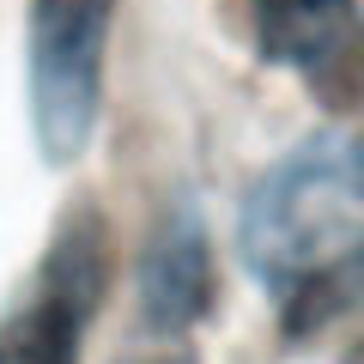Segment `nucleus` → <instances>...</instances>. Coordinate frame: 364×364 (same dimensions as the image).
<instances>
[{"instance_id":"1","label":"nucleus","mask_w":364,"mask_h":364,"mask_svg":"<svg viewBox=\"0 0 364 364\" xmlns=\"http://www.w3.org/2000/svg\"><path fill=\"white\" fill-rule=\"evenodd\" d=\"M237 255L279 304L286 334H316L352 310L364 273L358 146L340 128L304 134L255 176L237 213Z\"/></svg>"},{"instance_id":"2","label":"nucleus","mask_w":364,"mask_h":364,"mask_svg":"<svg viewBox=\"0 0 364 364\" xmlns=\"http://www.w3.org/2000/svg\"><path fill=\"white\" fill-rule=\"evenodd\" d=\"M122 0H31V128L49 164H79L104 116V67Z\"/></svg>"},{"instance_id":"3","label":"nucleus","mask_w":364,"mask_h":364,"mask_svg":"<svg viewBox=\"0 0 364 364\" xmlns=\"http://www.w3.org/2000/svg\"><path fill=\"white\" fill-rule=\"evenodd\" d=\"M109 291V225L97 207H67L25 291L0 316V364H79Z\"/></svg>"},{"instance_id":"4","label":"nucleus","mask_w":364,"mask_h":364,"mask_svg":"<svg viewBox=\"0 0 364 364\" xmlns=\"http://www.w3.org/2000/svg\"><path fill=\"white\" fill-rule=\"evenodd\" d=\"M219 310V261L213 231L188 195L158 213L140 261H134V328L146 334H200Z\"/></svg>"},{"instance_id":"5","label":"nucleus","mask_w":364,"mask_h":364,"mask_svg":"<svg viewBox=\"0 0 364 364\" xmlns=\"http://www.w3.org/2000/svg\"><path fill=\"white\" fill-rule=\"evenodd\" d=\"M255 43L273 67H291L310 85L346 79L358 49V6L352 0H249Z\"/></svg>"},{"instance_id":"6","label":"nucleus","mask_w":364,"mask_h":364,"mask_svg":"<svg viewBox=\"0 0 364 364\" xmlns=\"http://www.w3.org/2000/svg\"><path fill=\"white\" fill-rule=\"evenodd\" d=\"M116 364H200L195 334H146L134 328V340L116 352Z\"/></svg>"}]
</instances>
